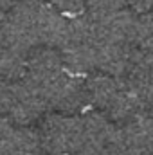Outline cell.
Wrapping results in <instances>:
<instances>
[{
    "label": "cell",
    "instance_id": "cell-1",
    "mask_svg": "<svg viewBox=\"0 0 153 155\" xmlns=\"http://www.w3.org/2000/svg\"><path fill=\"white\" fill-rule=\"evenodd\" d=\"M7 15L29 49H58L70 22L67 15L60 13L45 0H18Z\"/></svg>",
    "mask_w": 153,
    "mask_h": 155
},
{
    "label": "cell",
    "instance_id": "cell-2",
    "mask_svg": "<svg viewBox=\"0 0 153 155\" xmlns=\"http://www.w3.org/2000/svg\"><path fill=\"white\" fill-rule=\"evenodd\" d=\"M86 87L90 105L119 126L146 114L142 103L124 78L96 72V76L86 79Z\"/></svg>",
    "mask_w": 153,
    "mask_h": 155
},
{
    "label": "cell",
    "instance_id": "cell-3",
    "mask_svg": "<svg viewBox=\"0 0 153 155\" xmlns=\"http://www.w3.org/2000/svg\"><path fill=\"white\" fill-rule=\"evenodd\" d=\"M122 139L130 155H153V117L141 114L121 124Z\"/></svg>",
    "mask_w": 153,
    "mask_h": 155
}]
</instances>
